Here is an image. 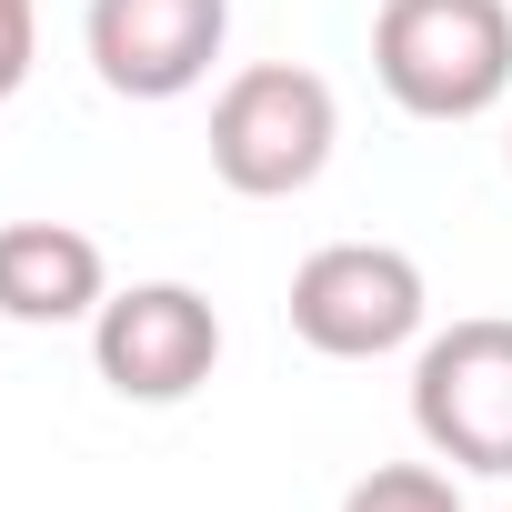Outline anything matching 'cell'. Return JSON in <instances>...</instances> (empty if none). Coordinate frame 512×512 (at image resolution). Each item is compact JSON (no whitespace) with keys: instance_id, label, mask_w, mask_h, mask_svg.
<instances>
[{"instance_id":"obj_1","label":"cell","mask_w":512,"mask_h":512,"mask_svg":"<svg viewBox=\"0 0 512 512\" xmlns=\"http://www.w3.org/2000/svg\"><path fill=\"white\" fill-rule=\"evenodd\" d=\"M372 81L412 121H482L512 101V0H382Z\"/></svg>"},{"instance_id":"obj_2","label":"cell","mask_w":512,"mask_h":512,"mask_svg":"<svg viewBox=\"0 0 512 512\" xmlns=\"http://www.w3.org/2000/svg\"><path fill=\"white\" fill-rule=\"evenodd\" d=\"M332 141H342V101L322 71L302 61H251L221 81L211 101V171L221 191L241 201H292L332 171Z\"/></svg>"},{"instance_id":"obj_3","label":"cell","mask_w":512,"mask_h":512,"mask_svg":"<svg viewBox=\"0 0 512 512\" xmlns=\"http://www.w3.org/2000/svg\"><path fill=\"white\" fill-rule=\"evenodd\" d=\"M412 432L432 462L512 482V322L472 312L412 352Z\"/></svg>"},{"instance_id":"obj_4","label":"cell","mask_w":512,"mask_h":512,"mask_svg":"<svg viewBox=\"0 0 512 512\" xmlns=\"http://www.w3.org/2000/svg\"><path fill=\"white\" fill-rule=\"evenodd\" d=\"M422 322H432V282L402 241H322L292 272V332L322 362H382L422 342Z\"/></svg>"},{"instance_id":"obj_5","label":"cell","mask_w":512,"mask_h":512,"mask_svg":"<svg viewBox=\"0 0 512 512\" xmlns=\"http://www.w3.org/2000/svg\"><path fill=\"white\" fill-rule=\"evenodd\" d=\"M91 362L121 402H191L221 362V312L191 282H131L91 312Z\"/></svg>"},{"instance_id":"obj_6","label":"cell","mask_w":512,"mask_h":512,"mask_svg":"<svg viewBox=\"0 0 512 512\" xmlns=\"http://www.w3.org/2000/svg\"><path fill=\"white\" fill-rule=\"evenodd\" d=\"M91 71L121 101H181L211 81L221 41H231V0H91L81 11Z\"/></svg>"},{"instance_id":"obj_7","label":"cell","mask_w":512,"mask_h":512,"mask_svg":"<svg viewBox=\"0 0 512 512\" xmlns=\"http://www.w3.org/2000/svg\"><path fill=\"white\" fill-rule=\"evenodd\" d=\"M101 302H111V262H101L91 231H71V221H0V322L61 332V322H91Z\"/></svg>"},{"instance_id":"obj_8","label":"cell","mask_w":512,"mask_h":512,"mask_svg":"<svg viewBox=\"0 0 512 512\" xmlns=\"http://www.w3.org/2000/svg\"><path fill=\"white\" fill-rule=\"evenodd\" d=\"M342 512H462V492H452V462H382L342 492Z\"/></svg>"},{"instance_id":"obj_9","label":"cell","mask_w":512,"mask_h":512,"mask_svg":"<svg viewBox=\"0 0 512 512\" xmlns=\"http://www.w3.org/2000/svg\"><path fill=\"white\" fill-rule=\"evenodd\" d=\"M41 61V0H0V101H11Z\"/></svg>"},{"instance_id":"obj_10","label":"cell","mask_w":512,"mask_h":512,"mask_svg":"<svg viewBox=\"0 0 512 512\" xmlns=\"http://www.w3.org/2000/svg\"><path fill=\"white\" fill-rule=\"evenodd\" d=\"M502 161H512V151H502Z\"/></svg>"},{"instance_id":"obj_11","label":"cell","mask_w":512,"mask_h":512,"mask_svg":"<svg viewBox=\"0 0 512 512\" xmlns=\"http://www.w3.org/2000/svg\"><path fill=\"white\" fill-rule=\"evenodd\" d=\"M502 512H512V502H502Z\"/></svg>"}]
</instances>
